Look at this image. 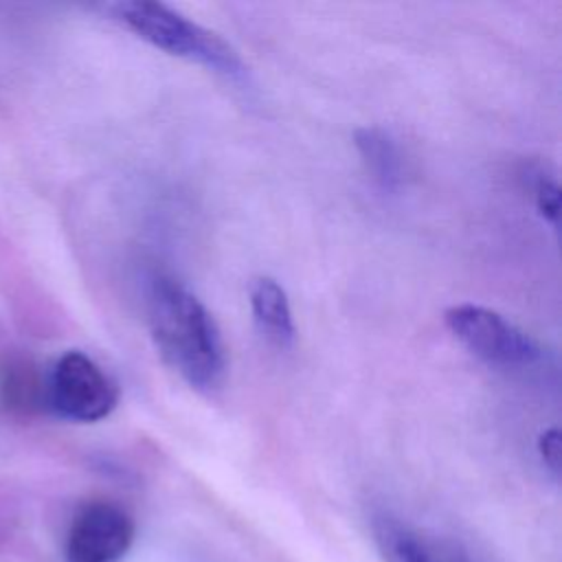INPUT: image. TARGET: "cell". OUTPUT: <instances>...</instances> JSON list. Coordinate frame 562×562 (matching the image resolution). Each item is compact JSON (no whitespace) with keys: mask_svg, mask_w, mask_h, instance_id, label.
<instances>
[{"mask_svg":"<svg viewBox=\"0 0 562 562\" xmlns=\"http://www.w3.org/2000/svg\"><path fill=\"white\" fill-rule=\"evenodd\" d=\"M147 323L162 360L195 391H213L226 373L220 329L180 281L156 274L147 288Z\"/></svg>","mask_w":562,"mask_h":562,"instance_id":"cell-1","label":"cell"},{"mask_svg":"<svg viewBox=\"0 0 562 562\" xmlns=\"http://www.w3.org/2000/svg\"><path fill=\"white\" fill-rule=\"evenodd\" d=\"M108 11L136 37L167 55L195 61L233 81H244L248 77V68L228 42L169 4L125 0L110 4Z\"/></svg>","mask_w":562,"mask_h":562,"instance_id":"cell-2","label":"cell"},{"mask_svg":"<svg viewBox=\"0 0 562 562\" xmlns=\"http://www.w3.org/2000/svg\"><path fill=\"white\" fill-rule=\"evenodd\" d=\"M446 325L472 356L490 367L527 369L542 358V347L533 336L490 307L452 305L446 312Z\"/></svg>","mask_w":562,"mask_h":562,"instance_id":"cell-3","label":"cell"},{"mask_svg":"<svg viewBox=\"0 0 562 562\" xmlns=\"http://www.w3.org/2000/svg\"><path fill=\"white\" fill-rule=\"evenodd\" d=\"M48 406L70 422H99L119 400L112 378L86 353L68 351L50 369L46 384Z\"/></svg>","mask_w":562,"mask_h":562,"instance_id":"cell-4","label":"cell"},{"mask_svg":"<svg viewBox=\"0 0 562 562\" xmlns=\"http://www.w3.org/2000/svg\"><path fill=\"white\" fill-rule=\"evenodd\" d=\"M134 518L112 501L86 503L66 536V562H119L132 547Z\"/></svg>","mask_w":562,"mask_h":562,"instance_id":"cell-5","label":"cell"},{"mask_svg":"<svg viewBox=\"0 0 562 562\" xmlns=\"http://www.w3.org/2000/svg\"><path fill=\"white\" fill-rule=\"evenodd\" d=\"M250 312L259 334L274 347L285 349L294 342L296 329L292 307L283 285L270 277H259L250 285Z\"/></svg>","mask_w":562,"mask_h":562,"instance_id":"cell-6","label":"cell"},{"mask_svg":"<svg viewBox=\"0 0 562 562\" xmlns=\"http://www.w3.org/2000/svg\"><path fill=\"white\" fill-rule=\"evenodd\" d=\"M353 145L375 184L384 191H397L402 187L406 160L389 130L378 125L358 127L353 132Z\"/></svg>","mask_w":562,"mask_h":562,"instance_id":"cell-7","label":"cell"},{"mask_svg":"<svg viewBox=\"0 0 562 562\" xmlns=\"http://www.w3.org/2000/svg\"><path fill=\"white\" fill-rule=\"evenodd\" d=\"M373 533L384 562H437L424 542L391 516H375Z\"/></svg>","mask_w":562,"mask_h":562,"instance_id":"cell-8","label":"cell"},{"mask_svg":"<svg viewBox=\"0 0 562 562\" xmlns=\"http://www.w3.org/2000/svg\"><path fill=\"white\" fill-rule=\"evenodd\" d=\"M533 202L538 213L544 217V222H549L553 228H558L560 224V187L553 178H549L547 173H536L533 180Z\"/></svg>","mask_w":562,"mask_h":562,"instance_id":"cell-9","label":"cell"},{"mask_svg":"<svg viewBox=\"0 0 562 562\" xmlns=\"http://www.w3.org/2000/svg\"><path fill=\"white\" fill-rule=\"evenodd\" d=\"M538 454L544 463V468L551 472L553 479L560 476V459H562V439H560V430L558 428H547L540 432L538 437Z\"/></svg>","mask_w":562,"mask_h":562,"instance_id":"cell-10","label":"cell"},{"mask_svg":"<svg viewBox=\"0 0 562 562\" xmlns=\"http://www.w3.org/2000/svg\"><path fill=\"white\" fill-rule=\"evenodd\" d=\"M450 562H470V560H468V558H463V555H457V553H454V555L450 558Z\"/></svg>","mask_w":562,"mask_h":562,"instance_id":"cell-11","label":"cell"}]
</instances>
